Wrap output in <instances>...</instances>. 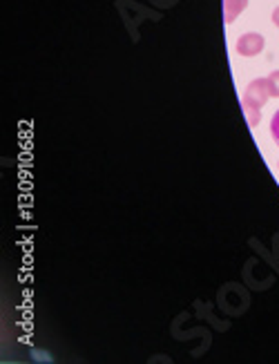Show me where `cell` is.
<instances>
[{
  "mask_svg": "<svg viewBox=\"0 0 279 364\" xmlns=\"http://www.w3.org/2000/svg\"><path fill=\"white\" fill-rule=\"evenodd\" d=\"M270 99V90H268V78H255L246 85L244 97H241V105L244 107H257L261 109L266 105V101Z\"/></svg>",
  "mask_w": 279,
  "mask_h": 364,
  "instance_id": "obj_1",
  "label": "cell"
},
{
  "mask_svg": "<svg viewBox=\"0 0 279 364\" xmlns=\"http://www.w3.org/2000/svg\"><path fill=\"white\" fill-rule=\"evenodd\" d=\"M263 45H266V41H263L261 34H257V31H248V34L239 36L237 38V54L239 56H246V58H251V56H257L263 52Z\"/></svg>",
  "mask_w": 279,
  "mask_h": 364,
  "instance_id": "obj_2",
  "label": "cell"
},
{
  "mask_svg": "<svg viewBox=\"0 0 279 364\" xmlns=\"http://www.w3.org/2000/svg\"><path fill=\"white\" fill-rule=\"evenodd\" d=\"M246 7H248V0H224V21L232 25Z\"/></svg>",
  "mask_w": 279,
  "mask_h": 364,
  "instance_id": "obj_3",
  "label": "cell"
},
{
  "mask_svg": "<svg viewBox=\"0 0 279 364\" xmlns=\"http://www.w3.org/2000/svg\"><path fill=\"white\" fill-rule=\"evenodd\" d=\"M244 114L248 119V125H251V128H257L259 121H261V109H257V107H244Z\"/></svg>",
  "mask_w": 279,
  "mask_h": 364,
  "instance_id": "obj_4",
  "label": "cell"
},
{
  "mask_svg": "<svg viewBox=\"0 0 279 364\" xmlns=\"http://www.w3.org/2000/svg\"><path fill=\"white\" fill-rule=\"evenodd\" d=\"M268 78V90H270V97L273 99H279V70H275Z\"/></svg>",
  "mask_w": 279,
  "mask_h": 364,
  "instance_id": "obj_5",
  "label": "cell"
},
{
  "mask_svg": "<svg viewBox=\"0 0 279 364\" xmlns=\"http://www.w3.org/2000/svg\"><path fill=\"white\" fill-rule=\"evenodd\" d=\"M270 134L275 139V144L279 146V109L273 114V121H270Z\"/></svg>",
  "mask_w": 279,
  "mask_h": 364,
  "instance_id": "obj_6",
  "label": "cell"
},
{
  "mask_svg": "<svg viewBox=\"0 0 279 364\" xmlns=\"http://www.w3.org/2000/svg\"><path fill=\"white\" fill-rule=\"evenodd\" d=\"M270 18H273V25H275V27H279V7H275V9H273V16H270Z\"/></svg>",
  "mask_w": 279,
  "mask_h": 364,
  "instance_id": "obj_7",
  "label": "cell"
},
{
  "mask_svg": "<svg viewBox=\"0 0 279 364\" xmlns=\"http://www.w3.org/2000/svg\"><path fill=\"white\" fill-rule=\"evenodd\" d=\"M277 170H279V161H277Z\"/></svg>",
  "mask_w": 279,
  "mask_h": 364,
  "instance_id": "obj_8",
  "label": "cell"
}]
</instances>
